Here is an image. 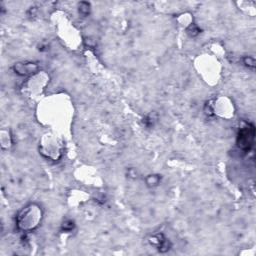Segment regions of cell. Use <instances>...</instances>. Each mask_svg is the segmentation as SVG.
<instances>
[{
    "instance_id": "6da1fadb",
    "label": "cell",
    "mask_w": 256,
    "mask_h": 256,
    "mask_svg": "<svg viewBox=\"0 0 256 256\" xmlns=\"http://www.w3.org/2000/svg\"><path fill=\"white\" fill-rule=\"evenodd\" d=\"M255 136V128L252 124H248L239 130L237 137V146L243 151L249 150L253 145Z\"/></svg>"
},
{
    "instance_id": "7a4b0ae2",
    "label": "cell",
    "mask_w": 256,
    "mask_h": 256,
    "mask_svg": "<svg viewBox=\"0 0 256 256\" xmlns=\"http://www.w3.org/2000/svg\"><path fill=\"white\" fill-rule=\"evenodd\" d=\"M153 240L151 241L153 244H156V246H157V248L159 251H161V252H165V251H167L169 250L170 248V244L168 242V240L165 238V237L163 235H156L154 236Z\"/></svg>"
},
{
    "instance_id": "3957f363",
    "label": "cell",
    "mask_w": 256,
    "mask_h": 256,
    "mask_svg": "<svg viewBox=\"0 0 256 256\" xmlns=\"http://www.w3.org/2000/svg\"><path fill=\"white\" fill-rule=\"evenodd\" d=\"M16 72H18L19 74H22V75H26V74H29L33 71H35L37 69V66L33 63H28V64H17L15 65V67H14Z\"/></svg>"
},
{
    "instance_id": "277c9868",
    "label": "cell",
    "mask_w": 256,
    "mask_h": 256,
    "mask_svg": "<svg viewBox=\"0 0 256 256\" xmlns=\"http://www.w3.org/2000/svg\"><path fill=\"white\" fill-rule=\"evenodd\" d=\"M90 12V5L87 2H81L79 4V13L82 14L83 16L88 15Z\"/></svg>"
},
{
    "instance_id": "5b68a950",
    "label": "cell",
    "mask_w": 256,
    "mask_h": 256,
    "mask_svg": "<svg viewBox=\"0 0 256 256\" xmlns=\"http://www.w3.org/2000/svg\"><path fill=\"white\" fill-rule=\"evenodd\" d=\"M146 182H147L148 185H157V184L159 183V177L157 176V175H150V176L147 177V179H146Z\"/></svg>"
},
{
    "instance_id": "8992f818",
    "label": "cell",
    "mask_w": 256,
    "mask_h": 256,
    "mask_svg": "<svg viewBox=\"0 0 256 256\" xmlns=\"http://www.w3.org/2000/svg\"><path fill=\"white\" fill-rule=\"evenodd\" d=\"M243 63H244L246 66H247L248 68L253 69V68L255 67V60H254L252 57H250V56L243 58Z\"/></svg>"
},
{
    "instance_id": "52a82bcc",
    "label": "cell",
    "mask_w": 256,
    "mask_h": 256,
    "mask_svg": "<svg viewBox=\"0 0 256 256\" xmlns=\"http://www.w3.org/2000/svg\"><path fill=\"white\" fill-rule=\"evenodd\" d=\"M73 227H74V224H73L72 221H67V222H65V223H63V229H64V231L72 230Z\"/></svg>"
},
{
    "instance_id": "ba28073f",
    "label": "cell",
    "mask_w": 256,
    "mask_h": 256,
    "mask_svg": "<svg viewBox=\"0 0 256 256\" xmlns=\"http://www.w3.org/2000/svg\"><path fill=\"white\" fill-rule=\"evenodd\" d=\"M188 33H189L190 35H192V36L198 34V33H199L198 27H196L195 25H191L190 27H189V29H188Z\"/></svg>"
}]
</instances>
